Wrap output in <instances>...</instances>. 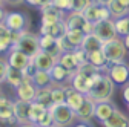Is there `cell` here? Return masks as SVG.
I'll use <instances>...</instances> for the list:
<instances>
[{
  "label": "cell",
  "instance_id": "cell-1",
  "mask_svg": "<svg viewBox=\"0 0 129 127\" xmlns=\"http://www.w3.org/2000/svg\"><path fill=\"white\" fill-rule=\"evenodd\" d=\"M114 93H115V84L111 81V78L105 72H100L94 78L89 90L86 92V97L94 103H100V101L112 100Z\"/></svg>",
  "mask_w": 129,
  "mask_h": 127
},
{
  "label": "cell",
  "instance_id": "cell-2",
  "mask_svg": "<svg viewBox=\"0 0 129 127\" xmlns=\"http://www.w3.org/2000/svg\"><path fill=\"white\" fill-rule=\"evenodd\" d=\"M102 51H103V54H105L109 65L124 61L126 55H127V49H126V46L123 43V38H120V37H115V38L103 43Z\"/></svg>",
  "mask_w": 129,
  "mask_h": 127
},
{
  "label": "cell",
  "instance_id": "cell-3",
  "mask_svg": "<svg viewBox=\"0 0 129 127\" xmlns=\"http://www.w3.org/2000/svg\"><path fill=\"white\" fill-rule=\"evenodd\" d=\"M49 112L52 116L54 127H71L77 119H75V112L66 104H52L49 107Z\"/></svg>",
  "mask_w": 129,
  "mask_h": 127
},
{
  "label": "cell",
  "instance_id": "cell-4",
  "mask_svg": "<svg viewBox=\"0 0 129 127\" xmlns=\"http://www.w3.org/2000/svg\"><path fill=\"white\" fill-rule=\"evenodd\" d=\"M11 47L22 51L23 54H26L29 58H32L39 51H40V44H39V34H34L31 31H25L20 34L19 40L15 41V44H12Z\"/></svg>",
  "mask_w": 129,
  "mask_h": 127
},
{
  "label": "cell",
  "instance_id": "cell-5",
  "mask_svg": "<svg viewBox=\"0 0 129 127\" xmlns=\"http://www.w3.org/2000/svg\"><path fill=\"white\" fill-rule=\"evenodd\" d=\"M3 25L11 31V32H25L29 29L31 19L26 12H19V11H12L6 12V17Z\"/></svg>",
  "mask_w": 129,
  "mask_h": 127
},
{
  "label": "cell",
  "instance_id": "cell-6",
  "mask_svg": "<svg viewBox=\"0 0 129 127\" xmlns=\"http://www.w3.org/2000/svg\"><path fill=\"white\" fill-rule=\"evenodd\" d=\"M111 81L115 84V87H123L124 84L129 83V65L126 61H120V63H112L109 65L108 71L105 72Z\"/></svg>",
  "mask_w": 129,
  "mask_h": 127
},
{
  "label": "cell",
  "instance_id": "cell-7",
  "mask_svg": "<svg viewBox=\"0 0 129 127\" xmlns=\"http://www.w3.org/2000/svg\"><path fill=\"white\" fill-rule=\"evenodd\" d=\"M82 14H83L85 20L89 22V23H92V25L111 19V14H109L108 6L100 5V3H97V2H91V3L82 11Z\"/></svg>",
  "mask_w": 129,
  "mask_h": 127
},
{
  "label": "cell",
  "instance_id": "cell-8",
  "mask_svg": "<svg viewBox=\"0 0 129 127\" xmlns=\"http://www.w3.org/2000/svg\"><path fill=\"white\" fill-rule=\"evenodd\" d=\"M92 32L100 38L102 43H106V41H109V40H112V38L117 37L115 28H114V20H112V19H108V20H103V22L95 23Z\"/></svg>",
  "mask_w": 129,
  "mask_h": 127
},
{
  "label": "cell",
  "instance_id": "cell-9",
  "mask_svg": "<svg viewBox=\"0 0 129 127\" xmlns=\"http://www.w3.org/2000/svg\"><path fill=\"white\" fill-rule=\"evenodd\" d=\"M6 63L9 68H14V69H19V71H23L32 58H29L26 54H23L22 51L15 49V47H11V49L6 52Z\"/></svg>",
  "mask_w": 129,
  "mask_h": 127
},
{
  "label": "cell",
  "instance_id": "cell-10",
  "mask_svg": "<svg viewBox=\"0 0 129 127\" xmlns=\"http://www.w3.org/2000/svg\"><path fill=\"white\" fill-rule=\"evenodd\" d=\"M36 86L32 84V78L23 75V81L15 87V93H17V100L22 101H34V95H36Z\"/></svg>",
  "mask_w": 129,
  "mask_h": 127
},
{
  "label": "cell",
  "instance_id": "cell-11",
  "mask_svg": "<svg viewBox=\"0 0 129 127\" xmlns=\"http://www.w3.org/2000/svg\"><path fill=\"white\" fill-rule=\"evenodd\" d=\"M40 12H42V25H52L55 22H60V20H64L68 12H63L60 9H57L52 3L51 5H46V6H42L40 8Z\"/></svg>",
  "mask_w": 129,
  "mask_h": 127
},
{
  "label": "cell",
  "instance_id": "cell-12",
  "mask_svg": "<svg viewBox=\"0 0 129 127\" xmlns=\"http://www.w3.org/2000/svg\"><path fill=\"white\" fill-rule=\"evenodd\" d=\"M0 122L5 124H15V116H14V101L6 98V95H3L0 98Z\"/></svg>",
  "mask_w": 129,
  "mask_h": 127
},
{
  "label": "cell",
  "instance_id": "cell-13",
  "mask_svg": "<svg viewBox=\"0 0 129 127\" xmlns=\"http://www.w3.org/2000/svg\"><path fill=\"white\" fill-rule=\"evenodd\" d=\"M49 75H51L52 84H55V86H66L71 81L72 72H69L68 69H64L61 65H58V63H55V65L51 68V71H49Z\"/></svg>",
  "mask_w": 129,
  "mask_h": 127
},
{
  "label": "cell",
  "instance_id": "cell-14",
  "mask_svg": "<svg viewBox=\"0 0 129 127\" xmlns=\"http://www.w3.org/2000/svg\"><path fill=\"white\" fill-rule=\"evenodd\" d=\"M115 109H117V106H115V103L112 101V100L95 103V107H94V118L99 121V122L106 121L112 113H114Z\"/></svg>",
  "mask_w": 129,
  "mask_h": 127
},
{
  "label": "cell",
  "instance_id": "cell-15",
  "mask_svg": "<svg viewBox=\"0 0 129 127\" xmlns=\"http://www.w3.org/2000/svg\"><path fill=\"white\" fill-rule=\"evenodd\" d=\"M57 63V58H54L52 55L46 54L43 51H39L34 57H32V65H34L36 71H45V72H49L51 68Z\"/></svg>",
  "mask_w": 129,
  "mask_h": 127
},
{
  "label": "cell",
  "instance_id": "cell-16",
  "mask_svg": "<svg viewBox=\"0 0 129 127\" xmlns=\"http://www.w3.org/2000/svg\"><path fill=\"white\" fill-rule=\"evenodd\" d=\"M64 87V103H66L74 112L83 104V101H85V98H86V95L85 93H80V92H77L72 86H69V84H66V86H63Z\"/></svg>",
  "mask_w": 129,
  "mask_h": 127
},
{
  "label": "cell",
  "instance_id": "cell-17",
  "mask_svg": "<svg viewBox=\"0 0 129 127\" xmlns=\"http://www.w3.org/2000/svg\"><path fill=\"white\" fill-rule=\"evenodd\" d=\"M66 32H68V29H66V25H64L63 20L55 22L52 25H42L40 26V35H48V37H52L55 40L64 37Z\"/></svg>",
  "mask_w": 129,
  "mask_h": 127
},
{
  "label": "cell",
  "instance_id": "cell-18",
  "mask_svg": "<svg viewBox=\"0 0 129 127\" xmlns=\"http://www.w3.org/2000/svg\"><path fill=\"white\" fill-rule=\"evenodd\" d=\"M95 77H97V75H95ZM95 77H94V78H95ZM94 78H89V77H86V75H83V74L74 72L72 77H71L69 86H72L77 92L86 95V92L89 90V87H91V84H92V81H94Z\"/></svg>",
  "mask_w": 129,
  "mask_h": 127
},
{
  "label": "cell",
  "instance_id": "cell-19",
  "mask_svg": "<svg viewBox=\"0 0 129 127\" xmlns=\"http://www.w3.org/2000/svg\"><path fill=\"white\" fill-rule=\"evenodd\" d=\"M94 107H95V103L86 97L83 104L75 110V119L82 122H91L94 118Z\"/></svg>",
  "mask_w": 129,
  "mask_h": 127
},
{
  "label": "cell",
  "instance_id": "cell-20",
  "mask_svg": "<svg viewBox=\"0 0 129 127\" xmlns=\"http://www.w3.org/2000/svg\"><path fill=\"white\" fill-rule=\"evenodd\" d=\"M39 44H40V51H43V52H46V54L52 55L54 58H58V55L61 54L57 40L52 38V37L40 35V34H39Z\"/></svg>",
  "mask_w": 129,
  "mask_h": 127
},
{
  "label": "cell",
  "instance_id": "cell-21",
  "mask_svg": "<svg viewBox=\"0 0 129 127\" xmlns=\"http://www.w3.org/2000/svg\"><path fill=\"white\" fill-rule=\"evenodd\" d=\"M29 109H31L29 101H22V100H15L14 101V116H15L17 124L31 122L29 121Z\"/></svg>",
  "mask_w": 129,
  "mask_h": 127
},
{
  "label": "cell",
  "instance_id": "cell-22",
  "mask_svg": "<svg viewBox=\"0 0 129 127\" xmlns=\"http://www.w3.org/2000/svg\"><path fill=\"white\" fill-rule=\"evenodd\" d=\"M103 127H129V116L124 115L121 110L115 109L114 113H112L106 121L100 122Z\"/></svg>",
  "mask_w": 129,
  "mask_h": 127
},
{
  "label": "cell",
  "instance_id": "cell-23",
  "mask_svg": "<svg viewBox=\"0 0 129 127\" xmlns=\"http://www.w3.org/2000/svg\"><path fill=\"white\" fill-rule=\"evenodd\" d=\"M88 63H91L94 68H97L102 72H106L108 68H109V63H108V60H106V57H105L102 49H97L94 52H89L88 54Z\"/></svg>",
  "mask_w": 129,
  "mask_h": 127
},
{
  "label": "cell",
  "instance_id": "cell-24",
  "mask_svg": "<svg viewBox=\"0 0 129 127\" xmlns=\"http://www.w3.org/2000/svg\"><path fill=\"white\" fill-rule=\"evenodd\" d=\"M64 25H66V29L71 31V29H80L82 31L83 26L86 25V20L83 17V14L82 12H68L66 14V17H64Z\"/></svg>",
  "mask_w": 129,
  "mask_h": 127
},
{
  "label": "cell",
  "instance_id": "cell-25",
  "mask_svg": "<svg viewBox=\"0 0 129 127\" xmlns=\"http://www.w3.org/2000/svg\"><path fill=\"white\" fill-rule=\"evenodd\" d=\"M102 46H103V43L100 41V38L97 37L94 32L85 34L83 41H82V44H80V47H82V49H85L88 54H89V52H94V51H97V49H102Z\"/></svg>",
  "mask_w": 129,
  "mask_h": 127
},
{
  "label": "cell",
  "instance_id": "cell-26",
  "mask_svg": "<svg viewBox=\"0 0 129 127\" xmlns=\"http://www.w3.org/2000/svg\"><path fill=\"white\" fill-rule=\"evenodd\" d=\"M57 63H58V65H61L64 69H68L69 72H72V74H74V72L78 69V66H80L72 52H61V54L58 55V58H57Z\"/></svg>",
  "mask_w": 129,
  "mask_h": 127
},
{
  "label": "cell",
  "instance_id": "cell-27",
  "mask_svg": "<svg viewBox=\"0 0 129 127\" xmlns=\"http://www.w3.org/2000/svg\"><path fill=\"white\" fill-rule=\"evenodd\" d=\"M34 103H39L45 107L49 109L52 106V98H51V86L48 87H37L36 95H34Z\"/></svg>",
  "mask_w": 129,
  "mask_h": 127
},
{
  "label": "cell",
  "instance_id": "cell-28",
  "mask_svg": "<svg viewBox=\"0 0 129 127\" xmlns=\"http://www.w3.org/2000/svg\"><path fill=\"white\" fill-rule=\"evenodd\" d=\"M12 46V32L2 23L0 25V54H6Z\"/></svg>",
  "mask_w": 129,
  "mask_h": 127
},
{
  "label": "cell",
  "instance_id": "cell-29",
  "mask_svg": "<svg viewBox=\"0 0 129 127\" xmlns=\"http://www.w3.org/2000/svg\"><path fill=\"white\" fill-rule=\"evenodd\" d=\"M32 84L36 87H48V86H52V80H51V75L49 72H45V71H36L32 74Z\"/></svg>",
  "mask_w": 129,
  "mask_h": 127
},
{
  "label": "cell",
  "instance_id": "cell-30",
  "mask_svg": "<svg viewBox=\"0 0 129 127\" xmlns=\"http://www.w3.org/2000/svg\"><path fill=\"white\" fill-rule=\"evenodd\" d=\"M108 9H109V14H111L112 20L120 19V17H126V15L129 14V11L118 2V0H112V2L108 5Z\"/></svg>",
  "mask_w": 129,
  "mask_h": 127
},
{
  "label": "cell",
  "instance_id": "cell-31",
  "mask_svg": "<svg viewBox=\"0 0 129 127\" xmlns=\"http://www.w3.org/2000/svg\"><path fill=\"white\" fill-rule=\"evenodd\" d=\"M23 81V74L22 71L19 69H14V68H8V72H6V78H5V83L9 84L11 87H17L20 83Z\"/></svg>",
  "mask_w": 129,
  "mask_h": 127
},
{
  "label": "cell",
  "instance_id": "cell-32",
  "mask_svg": "<svg viewBox=\"0 0 129 127\" xmlns=\"http://www.w3.org/2000/svg\"><path fill=\"white\" fill-rule=\"evenodd\" d=\"M46 110H48V107H45V106H42V104H39V103H34V101H32V103H31V109H29V121H31L32 124H36V122L46 113Z\"/></svg>",
  "mask_w": 129,
  "mask_h": 127
},
{
  "label": "cell",
  "instance_id": "cell-33",
  "mask_svg": "<svg viewBox=\"0 0 129 127\" xmlns=\"http://www.w3.org/2000/svg\"><path fill=\"white\" fill-rule=\"evenodd\" d=\"M114 28H115V34L117 37L123 38L129 34V20H127V15L126 17H120L114 20Z\"/></svg>",
  "mask_w": 129,
  "mask_h": 127
},
{
  "label": "cell",
  "instance_id": "cell-34",
  "mask_svg": "<svg viewBox=\"0 0 129 127\" xmlns=\"http://www.w3.org/2000/svg\"><path fill=\"white\" fill-rule=\"evenodd\" d=\"M51 98H52V104L64 103V87L52 84L51 86Z\"/></svg>",
  "mask_w": 129,
  "mask_h": 127
},
{
  "label": "cell",
  "instance_id": "cell-35",
  "mask_svg": "<svg viewBox=\"0 0 129 127\" xmlns=\"http://www.w3.org/2000/svg\"><path fill=\"white\" fill-rule=\"evenodd\" d=\"M52 5L63 12H71V8H72L71 0H52Z\"/></svg>",
  "mask_w": 129,
  "mask_h": 127
},
{
  "label": "cell",
  "instance_id": "cell-36",
  "mask_svg": "<svg viewBox=\"0 0 129 127\" xmlns=\"http://www.w3.org/2000/svg\"><path fill=\"white\" fill-rule=\"evenodd\" d=\"M36 125H39V127H52V125H54L49 109H48V110H46V113H45V115L37 121V122H36Z\"/></svg>",
  "mask_w": 129,
  "mask_h": 127
},
{
  "label": "cell",
  "instance_id": "cell-37",
  "mask_svg": "<svg viewBox=\"0 0 129 127\" xmlns=\"http://www.w3.org/2000/svg\"><path fill=\"white\" fill-rule=\"evenodd\" d=\"M71 2H72V8H71L72 12H82L92 0H71Z\"/></svg>",
  "mask_w": 129,
  "mask_h": 127
},
{
  "label": "cell",
  "instance_id": "cell-38",
  "mask_svg": "<svg viewBox=\"0 0 129 127\" xmlns=\"http://www.w3.org/2000/svg\"><path fill=\"white\" fill-rule=\"evenodd\" d=\"M72 54H74L75 60L78 61V65H83V63L88 61V52H86L85 49H82V47H77V49H74Z\"/></svg>",
  "mask_w": 129,
  "mask_h": 127
},
{
  "label": "cell",
  "instance_id": "cell-39",
  "mask_svg": "<svg viewBox=\"0 0 129 127\" xmlns=\"http://www.w3.org/2000/svg\"><path fill=\"white\" fill-rule=\"evenodd\" d=\"M8 68H9V66H8V63H6V58H0V84L5 83Z\"/></svg>",
  "mask_w": 129,
  "mask_h": 127
},
{
  "label": "cell",
  "instance_id": "cell-40",
  "mask_svg": "<svg viewBox=\"0 0 129 127\" xmlns=\"http://www.w3.org/2000/svg\"><path fill=\"white\" fill-rule=\"evenodd\" d=\"M121 95H123L124 103H126V104H129V83L123 86V89H121Z\"/></svg>",
  "mask_w": 129,
  "mask_h": 127
},
{
  "label": "cell",
  "instance_id": "cell-41",
  "mask_svg": "<svg viewBox=\"0 0 129 127\" xmlns=\"http://www.w3.org/2000/svg\"><path fill=\"white\" fill-rule=\"evenodd\" d=\"M42 2L43 0H25V3L32 8H42Z\"/></svg>",
  "mask_w": 129,
  "mask_h": 127
},
{
  "label": "cell",
  "instance_id": "cell-42",
  "mask_svg": "<svg viewBox=\"0 0 129 127\" xmlns=\"http://www.w3.org/2000/svg\"><path fill=\"white\" fill-rule=\"evenodd\" d=\"M3 3H6L9 6H19V5L25 3V0H3Z\"/></svg>",
  "mask_w": 129,
  "mask_h": 127
},
{
  "label": "cell",
  "instance_id": "cell-43",
  "mask_svg": "<svg viewBox=\"0 0 129 127\" xmlns=\"http://www.w3.org/2000/svg\"><path fill=\"white\" fill-rule=\"evenodd\" d=\"M71 127H94L91 122H82V121H75Z\"/></svg>",
  "mask_w": 129,
  "mask_h": 127
},
{
  "label": "cell",
  "instance_id": "cell-44",
  "mask_svg": "<svg viewBox=\"0 0 129 127\" xmlns=\"http://www.w3.org/2000/svg\"><path fill=\"white\" fill-rule=\"evenodd\" d=\"M5 17H6V9H5L2 5H0V25L5 22Z\"/></svg>",
  "mask_w": 129,
  "mask_h": 127
},
{
  "label": "cell",
  "instance_id": "cell-45",
  "mask_svg": "<svg viewBox=\"0 0 129 127\" xmlns=\"http://www.w3.org/2000/svg\"><path fill=\"white\" fill-rule=\"evenodd\" d=\"M92 2H97V3H100V5H105V6H108L112 0H92Z\"/></svg>",
  "mask_w": 129,
  "mask_h": 127
},
{
  "label": "cell",
  "instance_id": "cell-46",
  "mask_svg": "<svg viewBox=\"0 0 129 127\" xmlns=\"http://www.w3.org/2000/svg\"><path fill=\"white\" fill-rule=\"evenodd\" d=\"M123 43H124L126 49H127V52H129V34H127L126 37H123Z\"/></svg>",
  "mask_w": 129,
  "mask_h": 127
},
{
  "label": "cell",
  "instance_id": "cell-47",
  "mask_svg": "<svg viewBox=\"0 0 129 127\" xmlns=\"http://www.w3.org/2000/svg\"><path fill=\"white\" fill-rule=\"evenodd\" d=\"M17 127H39L36 124H32V122H25V124H19Z\"/></svg>",
  "mask_w": 129,
  "mask_h": 127
},
{
  "label": "cell",
  "instance_id": "cell-48",
  "mask_svg": "<svg viewBox=\"0 0 129 127\" xmlns=\"http://www.w3.org/2000/svg\"><path fill=\"white\" fill-rule=\"evenodd\" d=\"M118 2H120V3L127 9V11H129V0H118Z\"/></svg>",
  "mask_w": 129,
  "mask_h": 127
},
{
  "label": "cell",
  "instance_id": "cell-49",
  "mask_svg": "<svg viewBox=\"0 0 129 127\" xmlns=\"http://www.w3.org/2000/svg\"><path fill=\"white\" fill-rule=\"evenodd\" d=\"M52 3V0H43V2H42V6H46V5H51ZM40 9V8H39Z\"/></svg>",
  "mask_w": 129,
  "mask_h": 127
},
{
  "label": "cell",
  "instance_id": "cell-50",
  "mask_svg": "<svg viewBox=\"0 0 129 127\" xmlns=\"http://www.w3.org/2000/svg\"><path fill=\"white\" fill-rule=\"evenodd\" d=\"M3 95H5V93L2 92V89H0V98H2V97H3Z\"/></svg>",
  "mask_w": 129,
  "mask_h": 127
},
{
  "label": "cell",
  "instance_id": "cell-51",
  "mask_svg": "<svg viewBox=\"0 0 129 127\" xmlns=\"http://www.w3.org/2000/svg\"><path fill=\"white\" fill-rule=\"evenodd\" d=\"M2 3H3V0H0V5H2Z\"/></svg>",
  "mask_w": 129,
  "mask_h": 127
},
{
  "label": "cell",
  "instance_id": "cell-52",
  "mask_svg": "<svg viewBox=\"0 0 129 127\" xmlns=\"http://www.w3.org/2000/svg\"><path fill=\"white\" fill-rule=\"evenodd\" d=\"M126 106H127V110H129V104H126Z\"/></svg>",
  "mask_w": 129,
  "mask_h": 127
},
{
  "label": "cell",
  "instance_id": "cell-53",
  "mask_svg": "<svg viewBox=\"0 0 129 127\" xmlns=\"http://www.w3.org/2000/svg\"><path fill=\"white\" fill-rule=\"evenodd\" d=\"M127 20H129V14H127Z\"/></svg>",
  "mask_w": 129,
  "mask_h": 127
},
{
  "label": "cell",
  "instance_id": "cell-54",
  "mask_svg": "<svg viewBox=\"0 0 129 127\" xmlns=\"http://www.w3.org/2000/svg\"><path fill=\"white\" fill-rule=\"evenodd\" d=\"M52 127H54V125H52Z\"/></svg>",
  "mask_w": 129,
  "mask_h": 127
}]
</instances>
